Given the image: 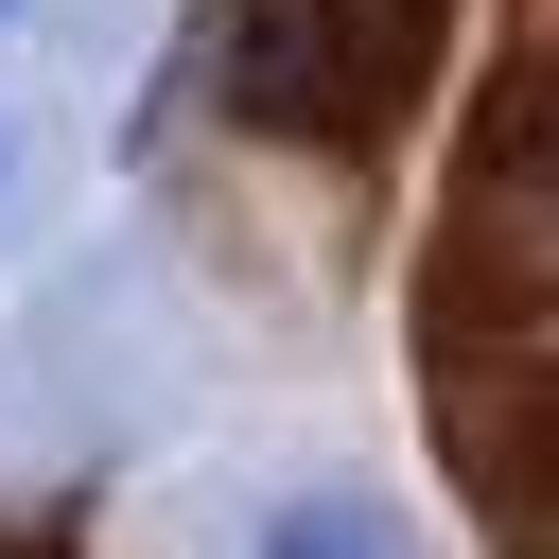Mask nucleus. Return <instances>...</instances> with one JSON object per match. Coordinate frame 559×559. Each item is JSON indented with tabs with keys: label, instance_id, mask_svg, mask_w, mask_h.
Masks as SVG:
<instances>
[{
	"label": "nucleus",
	"instance_id": "2",
	"mask_svg": "<svg viewBox=\"0 0 559 559\" xmlns=\"http://www.w3.org/2000/svg\"><path fill=\"white\" fill-rule=\"evenodd\" d=\"M262 559H419L384 489H280L262 507Z\"/></svg>",
	"mask_w": 559,
	"mask_h": 559
},
{
	"label": "nucleus",
	"instance_id": "1",
	"mask_svg": "<svg viewBox=\"0 0 559 559\" xmlns=\"http://www.w3.org/2000/svg\"><path fill=\"white\" fill-rule=\"evenodd\" d=\"M227 105L280 140H349L367 70H349V0H227Z\"/></svg>",
	"mask_w": 559,
	"mask_h": 559
}]
</instances>
